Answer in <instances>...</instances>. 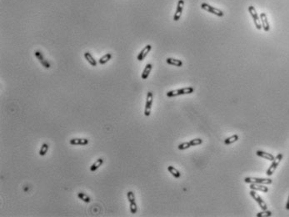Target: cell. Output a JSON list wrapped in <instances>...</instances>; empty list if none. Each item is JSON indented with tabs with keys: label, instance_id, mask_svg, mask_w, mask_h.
Masks as SVG:
<instances>
[{
	"label": "cell",
	"instance_id": "1",
	"mask_svg": "<svg viewBox=\"0 0 289 217\" xmlns=\"http://www.w3.org/2000/svg\"><path fill=\"white\" fill-rule=\"evenodd\" d=\"M194 91V88L193 87H186V88H178V89H174L171 90L167 93L168 97H176L179 95H183V94H192Z\"/></svg>",
	"mask_w": 289,
	"mask_h": 217
},
{
	"label": "cell",
	"instance_id": "2",
	"mask_svg": "<svg viewBox=\"0 0 289 217\" xmlns=\"http://www.w3.org/2000/svg\"><path fill=\"white\" fill-rule=\"evenodd\" d=\"M244 182L247 184H262V185H271L273 180L268 178H256V177H247L244 179Z\"/></svg>",
	"mask_w": 289,
	"mask_h": 217
},
{
	"label": "cell",
	"instance_id": "3",
	"mask_svg": "<svg viewBox=\"0 0 289 217\" xmlns=\"http://www.w3.org/2000/svg\"><path fill=\"white\" fill-rule=\"evenodd\" d=\"M248 12L250 15L252 16V20H253V23L255 24V27L257 28V29L260 30L262 29V24H261V20H260V17L258 16V14H257V11H256V8L253 7L252 5H250L248 7Z\"/></svg>",
	"mask_w": 289,
	"mask_h": 217
},
{
	"label": "cell",
	"instance_id": "4",
	"mask_svg": "<svg viewBox=\"0 0 289 217\" xmlns=\"http://www.w3.org/2000/svg\"><path fill=\"white\" fill-rule=\"evenodd\" d=\"M201 8H202V9H204V10L208 12V13H210V14H214V15H216V16H217V17L224 16V13H223L221 9L215 8V7H212V6H211V5H209L208 3H203L202 4H201Z\"/></svg>",
	"mask_w": 289,
	"mask_h": 217
},
{
	"label": "cell",
	"instance_id": "5",
	"mask_svg": "<svg viewBox=\"0 0 289 217\" xmlns=\"http://www.w3.org/2000/svg\"><path fill=\"white\" fill-rule=\"evenodd\" d=\"M282 157H283V155H282V154H278V156H276L275 159L273 160V163H272V165H270V167H269L268 170H267V175H268V176H271V175L274 173L276 169L278 168L279 164H280L281 160H282Z\"/></svg>",
	"mask_w": 289,
	"mask_h": 217
},
{
	"label": "cell",
	"instance_id": "6",
	"mask_svg": "<svg viewBox=\"0 0 289 217\" xmlns=\"http://www.w3.org/2000/svg\"><path fill=\"white\" fill-rule=\"evenodd\" d=\"M153 95L152 92H147V99H146V105H145L144 115L145 116H149L151 115V110H152V105H153Z\"/></svg>",
	"mask_w": 289,
	"mask_h": 217
},
{
	"label": "cell",
	"instance_id": "7",
	"mask_svg": "<svg viewBox=\"0 0 289 217\" xmlns=\"http://www.w3.org/2000/svg\"><path fill=\"white\" fill-rule=\"evenodd\" d=\"M249 194H250V196H252V199H253V200H254V201H256L258 205H259L260 208H261L262 210H265L268 209V206H267V204L265 203V201H263V200L261 198V196H260L259 195H258V194L255 191V190H252L251 191H250V193Z\"/></svg>",
	"mask_w": 289,
	"mask_h": 217
},
{
	"label": "cell",
	"instance_id": "8",
	"mask_svg": "<svg viewBox=\"0 0 289 217\" xmlns=\"http://www.w3.org/2000/svg\"><path fill=\"white\" fill-rule=\"evenodd\" d=\"M183 7H184V0H178L177 4V8H176V12H175L173 16L174 21H178L180 19L181 16H182Z\"/></svg>",
	"mask_w": 289,
	"mask_h": 217
},
{
	"label": "cell",
	"instance_id": "9",
	"mask_svg": "<svg viewBox=\"0 0 289 217\" xmlns=\"http://www.w3.org/2000/svg\"><path fill=\"white\" fill-rule=\"evenodd\" d=\"M34 55L35 57L37 58V60L39 61V63H40L41 65H43V67H44L45 69H50V67H51L50 63H49L48 60H46L45 58L43 57V54L41 53L40 51H35Z\"/></svg>",
	"mask_w": 289,
	"mask_h": 217
},
{
	"label": "cell",
	"instance_id": "10",
	"mask_svg": "<svg viewBox=\"0 0 289 217\" xmlns=\"http://www.w3.org/2000/svg\"><path fill=\"white\" fill-rule=\"evenodd\" d=\"M260 20H261V24H262V27L263 30L265 32H268L270 30V24L268 20V17L265 13H262L260 14Z\"/></svg>",
	"mask_w": 289,
	"mask_h": 217
},
{
	"label": "cell",
	"instance_id": "11",
	"mask_svg": "<svg viewBox=\"0 0 289 217\" xmlns=\"http://www.w3.org/2000/svg\"><path fill=\"white\" fill-rule=\"evenodd\" d=\"M151 49H152V45H151V44H147L144 48H142V50L140 51L139 54H138V57H137L138 60V61L143 60L147 55V54L151 51Z\"/></svg>",
	"mask_w": 289,
	"mask_h": 217
},
{
	"label": "cell",
	"instance_id": "12",
	"mask_svg": "<svg viewBox=\"0 0 289 217\" xmlns=\"http://www.w3.org/2000/svg\"><path fill=\"white\" fill-rule=\"evenodd\" d=\"M89 143V139L83 138H73L69 140V144L72 145H87Z\"/></svg>",
	"mask_w": 289,
	"mask_h": 217
},
{
	"label": "cell",
	"instance_id": "13",
	"mask_svg": "<svg viewBox=\"0 0 289 217\" xmlns=\"http://www.w3.org/2000/svg\"><path fill=\"white\" fill-rule=\"evenodd\" d=\"M250 189L253 190H257V191H262V192H268V188L265 185H262V184H250Z\"/></svg>",
	"mask_w": 289,
	"mask_h": 217
},
{
	"label": "cell",
	"instance_id": "14",
	"mask_svg": "<svg viewBox=\"0 0 289 217\" xmlns=\"http://www.w3.org/2000/svg\"><path fill=\"white\" fill-rule=\"evenodd\" d=\"M256 155H257V156H259V157H262V158H263V159H266L267 160L273 161V160L275 159V157H274L272 154L264 152V151H262V150H257V152H256Z\"/></svg>",
	"mask_w": 289,
	"mask_h": 217
},
{
	"label": "cell",
	"instance_id": "15",
	"mask_svg": "<svg viewBox=\"0 0 289 217\" xmlns=\"http://www.w3.org/2000/svg\"><path fill=\"white\" fill-rule=\"evenodd\" d=\"M83 55H84V58H85V59L88 61V63H89V65H91V66H93V67H96L98 63H97L96 59H94V57H93V55H92L89 52H85Z\"/></svg>",
	"mask_w": 289,
	"mask_h": 217
},
{
	"label": "cell",
	"instance_id": "16",
	"mask_svg": "<svg viewBox=\"0 0 289 217\" xmlns=\"http://www.w3.org/2000/svg\"><path fill=\"white\" fill-rule=\"evenodd\" d=\"M152 69H153V65H152V64H147V65L145 66L144 70H143V71H142V75H141V77H142V79L143 80L147 79V77L149 76V74L151 73Z\"/></svg>",
	"mask_w": 289,
	"mask_h": 217
},
{
	"label": "cell",
	"instance_id": "17",
	"mask_svg": "<svg viewBox=\"0 0 289 217\" xmlns=\"http://www.w3.org/2000/svg\"><path fill=\"white\" fill-rule=\"evenodd\" d=\"M166 62L170 65H173L176 67H181L182 65V61L180 59H176L173 58H168L166 59Z\"/></svg>",
	"mask_w": 289,
	"mask_h": 217
},
{
	"label": "cell",
	"instance_id": "18",
	"mask_svg": "<svg viewBox=\"0 0 289 217\" xmlns=\"http://www.w3.org/2000/svg\"><path fill=\"white\" fill-rule=\"evenodd\" d=\"M103 162H104V160H103V158L98 159V160H97L95 161L93 165H92L91 166H90V171H92V172L96 171L97 170L99 169V167L101 166L103 164Z\"/></svg>",
	"mask_w": 289,
	"mask_h": 217
},
{
	"label": "cell",
	"instance_id": "19",
	"mask_svg": "<svg viewBox=\"0 0 289 217\" xmlns=\"http://www.w3.org/2000/svg\"><path fill=\"white\" fill-rule=\"evenodd\" d=\"M111 59H112V54L108 53V54H104L103 56L101 57V58L99 59V63L100 64V65H105V64H107V62L109 61Z\"/></svg>",
	"mask_w": 289,
	"mask_h": 217
},
{
	"label": "cell",
	"instance_id": "20",
	"mask_svg": "<svg viewBox=\"0 0 289 217\" xmlns=\"http://www.w3.org/2000/svg\"><path fill=\"white\" fill-rule=\"evenodd\" d=\"M239 139V137H238V134H233L231 137H228L227 139L224 140V144L225 145H231V144H233V143L237 142Z\"/></svg>",
	"mask_w": 289,
	"mask_h": 217
},
{
	"label": "cell",
	"instance_id": "21",
	"mask_svg": "<svg viewBox=\"0 0 289 217\" xmlns=\"http://www.w3.org/2000/svg\"><path fill=\"white\" fill-rule=\"evenodd\" d=\"M168 170H169V171L171 173L173 176L175 177V178H177H177H179V177L181 176V174H180V172L178 171V170H177L176 169L175 167L172 166V165H169V166H168Z\"/></svg>",
	"mask_w": 289,
	"mask_h": 217
},
{
	"label": "cell",
	"instance_id": "22",
	"mask_svg": "<svg viewBox=\"0 0 289 217\" xmlns=\"http://www.w3.org/2000/svg\"><path fill=\"white\" fill-rule=\"evenodd\" d=\"M78 197L80 199L81 201H83L85 203H90L91 202V198L88 195H86V194L83 193V192H78Z\"/></svg>",
	"mask_w": 289,
	"mask_h": 217
},
{
	"label": "cell",
	"instance_id": "23",
	"mask_svg": "<svg viewBox=\"0 0 289 217\" xmlns=\"http://www.w3.org/2000/svg\"><path fill=\"white\" fill-rule=\"evenodd\" d=\"M48 149H49V145H48V143H43L42 146H41V149L39 150V156H44L48 152Z\"/></svg>",
	"mask_w": 289,
	"mask_h": 217
},
{
	"label": "cell",
	"instance_id": "24",
	"mask_svg": "<svg viewBox=\"0 0 289 217\" xmlns=\"http://www.w3.org/2000/svg\"><path fill=\"white\" fill-rule=\"evenodd\" d=\"M272 215H273L272 211L265 210H262V212L257 213V217H269V216H272Z\"/></svg>",
	"mask_w": 289,
	"mask_h": 217
},
{
	"label": "cell",
	"instance_id": "25",
	"mask_svg": "<svg viewBox=\"0 0 289 217\" xmlns=\"http://www.w3.org/2000/svg\"><path fill=\"white\" fill-rule=\"evenodd\" d=\"M130 211H131L132 214H136L137 211H138V206H137V204L136 201H133V202H130Z\"/></svg>",
	"mask_w": 289,
	"mask_h": 217
},
{
	"label": "cell",
	"instance_id": "26",
	"mask_svg": "<svg viewBox=\"0 0 289 217\" xmlns=\"http://www.w3.org/2000/svg\"><path fill=\"white\" fill-rule=\"evenodd\" d=\"M192 145H190V143L189 142H184L182 143V144H180L178 146H177V149L180 150H187L188 148H190Z\"/></svg>",
	"mask_w": 289,
	"mask_h": 217
},
{
	"label": "cell",
	"instance_id": "27",
	"mask_svg": "<svg viewBox=\"0 0 289 217\" xmlns=\"http://www.w3.org/2000/svg\"><path fill=\"white\" fill-rule=\"evenodd\" d=\"M189 143H190V145H192V146H195V145H201V144L203 143V140H202L201 139H194L190 140Z\"/></svg>",
	"mask_w": 289,
	"mask_h": 217
},
{
	"label": "cell",
	"instance_id": "28",
	"mask_svg": "<svg viewBox=\"0 0 289 217\" xmlns=\"http://www.w3.org/2000/svg\"><path fill=\"white\" fill-rule=\"evenodd\" d=\"M127 196H128V200H129V203L133 202V201H135V196H134V194L133 191H129L127 193Z\"/></svg>",
	"mask_w": 289,
	"mask_h": 217
},
{
	"label": "cell",
	"instance_id": "29",
	"mask_svg": "<svg viewBox=\"0 0 289 217\" xmlns=\"http://www.w3.org/2000/svg\"><path fill=\"white\" fill-rule=\"evenodd\" d=\"M286 209L287 210H289V196H288V198H287V201Z\"/></svg>",
	"mask_w": 289,
	"mask_h": 217
}]
</instances>
